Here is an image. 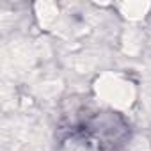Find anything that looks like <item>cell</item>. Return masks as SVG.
Returning a JSON list of instances; mask_svg holds the SVG:
<instances>
[{
    "instance_id": "1",
    "label": "cell",
    "mask_w": 151,
    "mask_h": 151,
    "mask_svg": "<svg viewBox=\"0 0 151 151\" xmlns=\"http://www.w3.org/2000/svg\"><path fill=\"white\" fill-rule=\"evenodd\" d=\"M126 126L112 114H101L75 128L64 140L62 151H116Z\"/></svg>"
}]
</instances>
